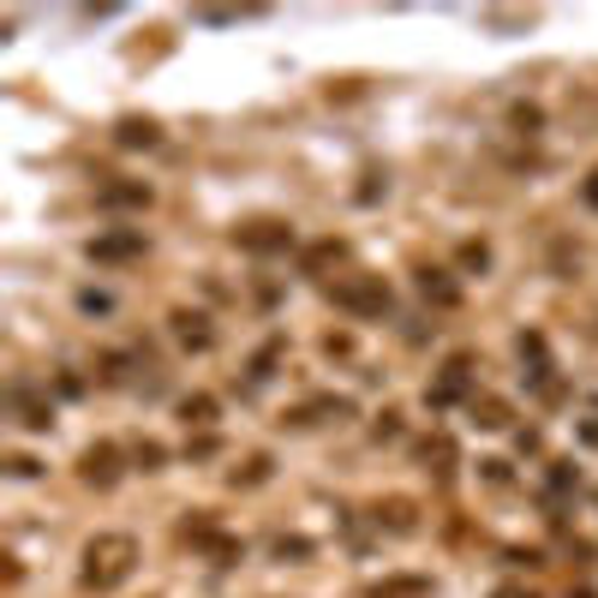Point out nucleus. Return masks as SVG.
<instances>
[{
  "label": "nucleus",
  "instance_id": "obj_1",
  "mask_svg": "<svg viewBox=\"0 0 598 598\" xmlns=\"http://www.w3.org/2000/svg\"><path fill=\"white\" fill-rule=\"evenodd\" d=\"M138 568V539L132 532H96L91 544H84V587L91 593H114L126 575Z\"/></svg>",
  "mask_w": 598,
  "mask_h": 598
},
{
  "label": "nucleus",
  "instance_id": "obj_2",
  "mask_svg": "<svg viewBox=\"0 0 598 598\" xmlns=\"http://www.w3.org/2000/svg\"><path fill=\"white\" fill-rule=\"evenodd\" d=\"M329 300L348 317H384L389 312V282L372 270H353V275H341V282H329Z\"/></svg>",
  "mask_w": 598,
  "mask_h": 598
},
{
  "label": "nucleus",
  "instance_id": "obj_3",
  "mask_svg": "<svg viewBox=\"0 0 598 598\" xmlns=\"http://www.w3.org/2000/svg\"><path fill=\"white\" fill-rule=\"evenodd\" d=\"M234 246L251 251V258H275V251H294V227L275 222V215H258V222L234 227Z\"/></svg>",
  "mask_w": 598,
  "mask_h": 598
},
{
  "label": "nucleus",
  "instance_id": "obj_4",
  "mask_svg": "<svg viewBox=\"0 0 598 598\" xmlns=\"http://www.w3.org/2000/svg\"><path fill=\"white\" fill-rule=\"evenodd\" d=\"M120 473H126V467H120V449H114V443H91V449L79 455V479H84V485H96V491H114V485H120Z\"/></svg>",
  "mask_w": 598,
  "mask_h": 598
},
{
  "label": "nucleus",
  "instance_id": "obj_5",
  "mask_svg": "<svg viewBox=\"0 0 598 598\" xmlns=\"http://www.w3.org/2000/svg\"><path fill=\"white\" fill-rule=\"evenodd\" d=\"M96 263H132V258H144V227H114V234H96L91 246Z\"/></svg>",
  "mask_w": 598,
  "mask_h": 598
},
{
  "label": "nucleus",
  "instance_id": "obj_6",
  "mask_svg": "<svg viewBox=\"0 0 598 598\" xmlns=\"http://www.w3.org/2000/svg\"><path fill=\"white\" fill-rule=\"evenodd\" d=\"M467 384H473V360H467V353H455V360L443 365V377L425 389V396H431V407H455V401L467 396Z\"/></svg>",
  "mask_w": 598,
  "mask_h": 598
},
{
  "label": "nucleus",
  "instance_id": "obj_7",
  "mask_svg": "<svg viewBox=\"0 0 598 598\" xmlns=\"http://www.w3.org/2000/svg\"><path fill=\"white\" fill-rule=\"evenodd\" d=\"M12 413H19V425H31V431L55 425V401H48L36 384H12Z\"/></svg>",
  "mask_w": 598,
  "mask_h": 598
},
{
  "label": "nucleus",
  "instance_id": "obj_8",
  "mask_svg": "<svg viewBox=\"0 0 598 598\" xmlns=\"http://www.w3.org/2000/svg\"><path fill=\"white\" fill-rule=\"evenodd\" d=\"M168 329H174V341H180L186 353H210L215 348V329H210V317H203V312H174Z\"/></svg>",
  "mask_w": 598,
  "mask_h": 598
},
{
  "label": "nucleus",
  "instance_id": "obj_9",
  "mask_svg": "<svg viewBox=\"0 0 598 598\" xmlns=\"http://www.w3.org/2000/svg\"><path fill=\"white\" fill-rule=\"evenodd\" d=\"M150 186L144 180H108V186H96V203L102 210H150Z\"/></svg>",
  "mask_w": 598,
  "mask_h": 598
},
{
  "label": "nucleus",
  "instance_id": "obj_10",
  "mask_svg": "<svg viewBox=\"0 0 598 598\" xmlns=\"http://www.w3.org/2000/svg\"><path fill=\"white\" fill-rule=\"evenodd\" d=\"M114 144H120V150H156L162 144V126L150 120V114H126V120L114 126Z\"/></svg>",
  "mask_w": 598,
  "mask_h": 598
},
{
  "label": "nucleus",
  "instance_id": "obj_11",
  "mask_svg": "<svg viewBox=\"0 0 598 598\" xmlns=\"http://www.w3.org/2000/svg\"><path fill=\"white\" fill-rule=\"evenodd\" d=\"M341 413H353L341 396H317V401H305V407H294V413H282V425H324V419H341Z\"/></svg>",
  "mask_w": 598,
  "mask_h": 598
},
{
  "label": "nucleus",
  "instance_id": "obj_12",
  "mask_svg": "<svg viewBox=\"0 0 598 598\" xmlns=\"http://www.w3.org/2000/svg\"><path fill=\"white\" fill-rule=\"evenodd\" d=\"M419 294H425L431 305H461V288L449 282V270H431V263L419 270Z\"/></svg>",
  "mask_w": 598,
  "mask_h": 598
},
{
  "label": "nucleus",
  "instance_id": "obj_13",
  "mask_svg": "<svg viewBox=\"0 0 598 598\" xmlns=\"http://www.w3.org/2000/svg\"><path fill=\"white\" fill-rule=\"evenodd\" d=\"M372 515H377V527H389V532H413V527H419V520H413L419 508L407 503V497H384V503L372 508Z\"/></svg>",
  "mask_w": 598,
  "mask_h": 598
},
{
  "label": "nucleus",
  "instance_id": "obj_14",
  "mask_svg": "<svg viewBox=\"0 0 598 598\" xmlns=\"http://www.w3.org/2000/svg\"><path fill=\"white\" fill-rule=\"evenodd\" d=\"M419 461H425L437 479H449V473H455V443L437 431V437H425V443H419Z\"/></svg>",
  "mask_w": 598,
  "mask_h": 598
},
{
  "label": "nucleus",
  "instance_id": "obj_15",
  "mask_svg": "<svg viewBox=\"0 0 598 598\" xmlns=\"http://www.w3.org/2000/svg\"><path fill=\"white\" fill-rule=\"evenodd\" d=\"M365 598H431V581H419V575H401V581H384V587H372Z\"/></svg>",
  "mask_w": 598,
  "mask_h": 598
},
{
  "label": "nucleus",
  "instance_id": "obj_16",
  "mask_svg": "<svg viewBox=\"0 0 598 598\" xmlns=\"http://www.w3.org/2000/svg\"><path fill=\"white\" fill-rule=\"evenodd\" d=\"M473 425H479V431H503V425H508V401H497V396L479 401V396H473Z\"/></svg>",
  "mask_w": 598,
  "mask_h": 598
},
{
  "label": "nucleus",
  "instance_id": "obj_17",
  "mask_svg": "<svg viewBox=\"0 0 598 598\" xmlns=\"http://www.w3.org/2000/svg\"><path fill=\"white\" fill-rule=\"evenodd\" d=\"M270 455H251L246 467H234V473H227V485H263V479H270Z\"/></svg>",
  "mask_w": 598,
  "mask_h": 598
},
{
  "label": "nucleus",
  "instance_id": "obj_18",
  "mask_svg": "<svg viewBox=\"0 0 598 598\" xmlns=\"http://www.w3.org/2000/svg\"><path fill=\"white\" fill-rule=\"evenodd\" d=\"M544 485H551V497H568V491L581 485L575 461H551V473H544Z\"/></svg>",
  "mask_w": 598,
  "mask_h": 598
},
{
  "label": "nucleus",
  "instance_id": "obj_19",
  "mask_svg": "<svg viewBox=\"0 0 598 598\" xmlns=\"http://www.w3.org/2000/svg\"><path fill=\"white\" fill-rule=\"evenodd\" d=\"M180 419H186V425H215V396H186Z\"/></svg>",
  "mask_w": 598,
  "mask_h": 598
},
{
  "label": "nucleus",
  "instance_id": "obj_20",
  "mask_svg": "<svg viewBox=\"0 0 598 598\" xmlns=\"http://www.w3.org/2000/svg\"><path fill=\"white\" fill-rule=\"evenodd\" d=\"M341 251H348L341 239H324V246H312V251H305V275H317L324 263H341Z\"/></svg>",
  "mask_w": 598,
  "mask_h": 598
},
{
  "label": "nucleus",
  "instance_id": "obj_21",
  "mask_svg": "<svg viewBox=\"0 0 598 598\" xmlns=\"http://www.w3.org/2000/svg\"><path fill=\"white\" fill-rule=\"evenodd\" d=\"M132 461L144 467V473H156V467L168 461V449H162V443H150V437H144V443H138V449H132Z\"/></svg>",
  "mask_w": 598,
  "mask_h": 598
},
{
  "label": "nucleus",
  "instance_id": "obj_22",
  "mask_svg": "<svg viewBox=\"0 0 598 598\" xmlns=\"http://www.w3.org/2000/svg\"><path fill=\"white\" fill-rule=\"evenodd\" d=\"M270 551L282 556V563H288V556H312V539H275Z\"/></svg>",
  "mask_w": 598,
  "mask_h": 598
},
{
  "label": "nucleus",
  "instance_id": "obj_23",
  "mask_svg": "<svg viewBox=\"0 0 598 598\" xmlns=\"http://www.w3.org/2000/svg\"><path fill=\"white\" fill-rule=\"evenodd\" d=\"M461 263H467V270H485L491 251H485V246H461Z\"/></svg>",
  "mask_w": 598,
  "mask_h": 598
},
{
  "label": "nucleus",
  "instance_id": "obj_24",
  "mask_svg": "<svg viewBox=\"0 0 598 598\" xmlns=\"http://www.w3.org/2000/svg\"><path fill=\"white\" fill-rule=\"evenodd\" d=\"M7 473H12V479H36V461H31V455H12Z\"/></svg>",
  "mask_w": 598,
  "mask_h": 598
},
{
  "label": "nucleus",
  "instance_id": "obj_25",
  "mask_svg": "<svg viewBox=\"0 0 598 598\" xmlns=\"http://www.w3.org/2000/svg\"><path fill=\"white\" fill-rule=\"evenodd\" d=\"M215 449H222V443H215V437H198V443H186V455H192V461H203V455H215Z\"/></svg>",
  "mask_w": 598,
  "mask_h": 598
},
{
  "label": "nucleus",
  "instance_id": "obj_26",
  "mask_svg": "<svg viewBox=\"0 0 598 598\" xmlns=\"http://www.w3.org/2000/svg\"><path fill=\"white\" fill-rule=\"evenodd\" d=\"M79 305H84V312H108V294H91V288H84Z\"/></svg>",
  "mask_w": 598,
  "mask_h": 598
},
{
  "label": "nucleus",
  "instance_id": "obj_27",
  "mask_svg": "<svg viewBox=\"0 0 598 598\" xmlns=\"http://www.w3.org/2000/svg\"><path fill=\"white\" fill-rule=\"evenodd\" d=\"M581 198H587V210H598V168L587 174V186H581Z\"/></svg>",
  "mask_w": 598,
  "mask_h": 598
},
{
  "label": "nucleus",
  "instance_id": "obj_28",
  "mask_svg": "<svg viewBox=\"0 0 598 598\" xmlns=\"http://www.w3.org/2000/svg\"><path fill=\"white\" fill-rule=\"evenodd\" d=\"M568 598H598L593 587H568Z\"/></svg>",
  "mask_w": 598,
  "mask_h": 598
},
{
  "label": "nucleus",
  "instance_id": "obj_29",
  "mask_svg": "<svg viewBox=\"0 0 598 598\" xmlns=\"http://www.w3.org/2000/svg\"><path fill=\"white\" fill-rule=\"evenodd\" d=\"M497 598H532V593H515V587H503V593H497Z\"/></svg>",
  "mask_w": 598,
  "mask_h": 598
}]
</instances>
